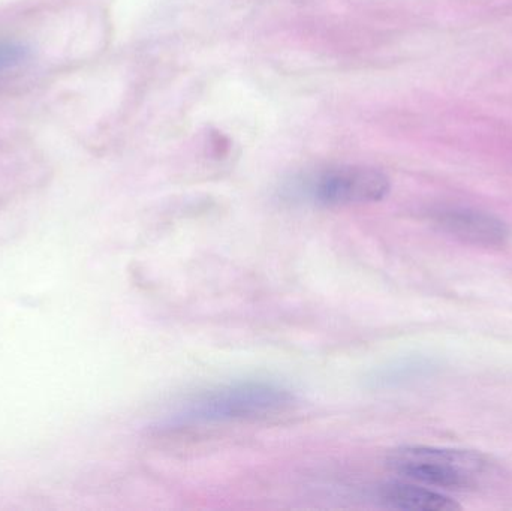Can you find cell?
<instances>
[{
  "mask_svg": "<svg viewBox=\"0 0 512 511\" xmlns=\"http://www.w3.org/2000/svg\"><path fill=\"white\" fill-rule=\"evenodd\" d=\"M433 221L439 230L471 245L493 248L504 245L508 239L504 222L480 210L463 207L442 209L435 213Z\"/></svg>",
  "mask_w": 512,
  "mask_h": 511,
  "instance_id": "277c9868",
  "label": "cell"
},
{
  "mask_svg": "<svg viewBox=\"0 0 512 511\" xmlns=\"http://www.w3.org/2000/svg\"><path fill=\"white\" fill-rule=\"evenodd\" d=\"M289 390L273 383L246 381L201 393L185 402L167 419L168 426L255 422L286 413L294 407Z\"/></svg>",
  "mask_w": 512,
  "mask_h": 511,
  "instance_id": "6da1fadb",
  "label": "cell"
},
{
  "mask_svg": "<svg viewBox=\"0 0 512 511\" xmlns=\"http://www.w3.org/2000/svg\"><path fill=\"white\" fill-rule=\"evenodd\" d=\"M387 465L402 479L435 491H472L495 473L481 453L436 447H400L388 455Z\"/></svg>",
  "mask_w": 512,
  "mask_h": 511,
  "instance_id": "7a4b0ae2",
  "label": "cell"
},
{
  "mask_svg": "<svg viewBox=\"0 0 512 511\" xmlns=\"http://www.w3.org/2000/svg\"><path fill=\"white\" fill-rule=\"evenodd\" d=\"M29 57V50L23 45L12 41H0V80H5L20 71Z\"/></svg>",
  "mask_w": 512,
  "mask_h": 511,
  "instance_id": "52a82bcc",
  "label": "cell"
},
{
  "mask_svg": "<svg viewBox=\"0 0 512 511\" xmlns=\"http://www.w3.org/2000/svg\"><path fill=\"white\" fill-rule=\"evenodd\" d=\"M300 192L325 207L361 206L387 197L390 180L376 168L340 165L309 177Z\"/></svg>",
  "mask_w": 512,
  "mask_h": 511,
  "instance_id": "3957f363",
  "label": "cell"
},
{
  "mask_svg": "<svg viewBox=\"0 0 512 511\" xmlns=\"http://www.w3.org/2000/svg\"><path fill=\"white\" fill-rule=\"evenodd\" d=\"M379 500L384 506L396 510L411 511H454L460 510L459 504L442 494L441 491L418 485L402 479L400 482H388L379 488Z\"/></svg>",
  "mask_w": 512,
  "mask_h": 511,
  "instance_id": "5b68a950",
  "label": "cell"
},
{
  "mask_svg": "<svg viewBox=\"0 0 512 511\" xmlns=\"http://www.w3.org/2000/svg\"><path fill=\"white\" fill-rule=\"evenodd\" d=\"M436 371H438V365L429 357H402L373 369L369 375V384L373 389H397V387L432 377Z\"/></svg>",
  "mask_w": 512,
  "mask_h": 511,
  "instance_id": "8992f818",
  "label": "cell"
}]
</instances>
